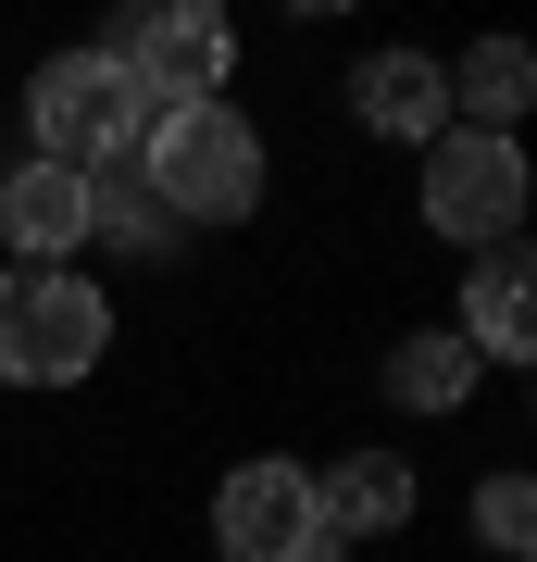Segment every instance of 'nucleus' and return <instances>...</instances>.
I'll return each mask as SVG.
<instances>
[{
	"label": "nucleus",
	"instance_id": "obj_1",
	"mask_svg": "<svg viewBox=\"0 0 537 562\" xmlns=\"http://www.w3.org/2000/svg\"><path fill=\"white\" fill-rule=\"evenodd\" d=\"M138 176H150V201L176 225H250L262 188H276V162H262V125L238 101H176V113H150Z\"/></svg>",
	"mask_w": 537,
	"mask_h": 562
},
{
	"label": "nucleus",
	"instance_id": "obj_2",
	"mask_svg": "<svg viewBox=\"0 0 537 562\" xmlns=\"http://www.w3.org/2000/svg\"><path fill=\"white\" fill-rule=\"evenodd\" d=\"M113 362V288L88 262H13L0 276V387H88Z\"/></svg>",
	"mask_w": 537,
	"mask_h": 562
},
{
	"label": "nucleus",
	"instance_id": "obj_3",
	"mask_svg": "<svg viewBox=\"0 0 537 562\" xmlns=\"http://www.w3.org/2000/svg\"><path fill=\"white\" fill-rule=\"evenodd\" d=\"M25 162H63V176H113V162H138L150 138V101L113 76L100 50H51L38 76H25Z\"/></svg>",
	"mask_w": 537,
	"mask_h": 562
},
{
	"label": "nucleus",
	"instance_id": "obj_4",
	"mask_svg": "<svg viewBox=\"0 0 537 562\" xmlns=\"http://www.w3.org/2000/svg\"><path fill=\"white\" fill-rule=\"evenodd\" d=\"M100 63H113L125 88H138L150 113L176 101H225V63H238V25L213 13V0H138V13L100 38Z\"/></svg>",
	"mask_w": 537,
	"mask_h": 562
},
{
	"label": "nucleus",
	"instance_id": "obj_5",
	"mask_svg": "<svg viewBox=\"0 0 537 562\" xmlns=\"http://www.w3.org/2000/svg\"><path fill=\"white\" fill-rule=\"evenodd\" d=\"M213 550H225V562H350L338 538H325L313 462H288V450L225 462V487H213Z\"/></svg>",
	"mask_w": 537,
	"mask_h": 562
},
{
	"label": "nucleus",
	"instance_id": "obj_6",
	"mask_svg": "<svg viewBox=\"0 0 537 562\" xmlns=\"http://www.w3.org/2000/svg\"><path fill=\"white\" fill-rule=\"evenodd\" d=\"M425 225L438 238H476V250H513L525 225V150L513 138H476V125H450V138H425Z\"/></svg>",
	"mask_w": 537,
	"mask_h": 562
},
{
	"label": "nucleus",
	"instance_id": "obj_7",
	"mask_svg": "<svg viewBox=\"0 0 537 562\" xmlns=\"http://www.w3.org/2000/svg\"><path fill=\"white\" fill-rule=\"evenodd\" d=\"M0 250H13V262H76L88 250V176L13 162V176H0Z\"/></svg>",
	"mask_w": 537,
	"mask_h": 562
},
{
	"label": "nucleus",
	"instance_id": "obj_8",
	"mask_svg": "<svg viewBox=\"0 0 537 562\" xmlns=\"http://www.w3.org/2000/svg\"><path fill=\"white\" fill-rule=\"evenodd\" d=\"M350 113H362V138H450V76H438V50H376L350 76Z\"/></svg>",
	"mask_w": 537,
	"mask_h": 562
},
{
	"label": "nucleus",
	"instance_id": "obj_9",
	"mask_svg": "<svg viewBox=\"0 0 537 562\" xmlns=\"http://www.w3.org/2000/svg\"><path fill=\"white\" fill-rule=\"evenodd\" d=\"M450 338L476 350V362H525V350H537V276H525V250H488L476 276H462Z\"/></svg>",
	"mask_w": 537,
	"mask_h": 562
},
{
	"label": "nucleus",
	"instance_id": "obj_10",
	"mask_svg": "<svg viewBox=\"0 0 537 562\" xmlns=\"http://www.w3.org/2000/svg\"><path fill=\"white\" fill-rule=\"evenodd\" d=\"M313 501H325V538H400L413 525V462L400 450H350V462H325L313 475Z\"/></svg>",
	"mask_w": 537,
	"mask_h": 562
},
{
	"label": "nucleus",
	"instance_id": "obj_11",
	"mask_svg": "<svg viewBox=\"0 0 537 562\" xmlns=\"http://www.w3.org/2000/svg\"><path fill=\"white\" fill-rule=\"evenodd\" d=\"M438 76H450V125H476V138H513V113L537 101V50L525 38H476Z\"/></svg>",
	"mask_w": 537,
	"mask_h": 562
},
{
	"label": "nucleus",
	"instance_id": "obj_12",
	"mask_svg": "<svg viewBox=\"0 0 537 562\" xmlns=\"http://www.w3.org/2000/svg\"><path fill=\"white\" fill-rule=\"evenodd\" d=\"M476 387H488V362L462 350L450 325H413V338L388 350V401H400V413H462Z\"/></svg>",
	"mask_w": 537,
	"mask_h": 562
},
{
	"label": "nucleus",
	"instance_id": "obj_13",
	"mask_svg": "<svg viewBox=\"0 0 537 562\" xmlns=\"http://www.w3.org/2000/svg\"><path fill=\"white\" fill-rule=\"evenodd\" d=\"M88 238H113V250H176V213L150 201L138 162H113V176H88Z\"/></svg>",
	"mask_w": 537,
	"mask_h": 562
},
{
	"label": "nucleus",
	"instance_id": "obj_14",
	"mask_svg": "<svg viewBox=\"0 0 537 562\" xmlns=\"http://www.w3.org/2000/svg\"><path fill=\"white\" fill-rule=\"evenodd\" d=\"M476 538H488L500 562H525V538H537V487L513 475V462H500V475L476 487Z\"/></svg>",
	"mask_w": 537,
	"mask_h": 562
}]
</instances>
